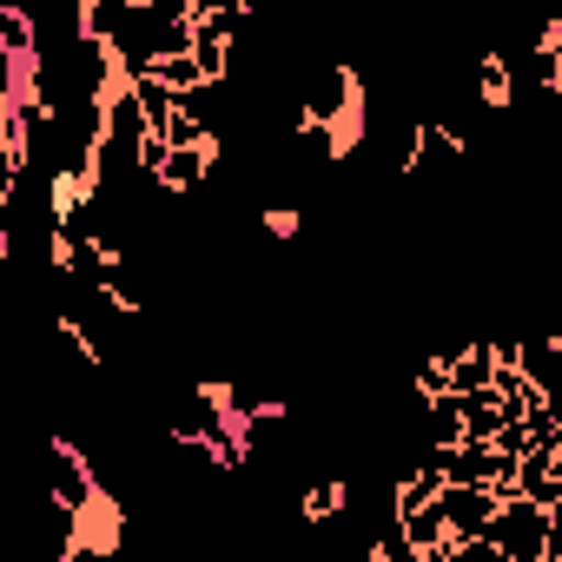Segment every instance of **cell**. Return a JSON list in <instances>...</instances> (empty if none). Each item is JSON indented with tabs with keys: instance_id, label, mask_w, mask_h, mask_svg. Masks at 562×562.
Masks as SVG:
<instances>
[{
	"instance_id": "cell-1",
	"label": "cell",
	"mask_w": 562,
	"mask_h": 562,
	"mask_svg": "<svg viewBox=\"0 0 562 562\" xmlns=\"http://www.w3.org/2000/svg\"><path fill=\"white\" fill-rule=\"evenodd\" d=\"M437 516H443L450 542H476L490 529V516H496V490H457V483H443L437 490Z\"/></svg>"
},
{
	"instance_id": "cell-2",
	"label": "cell",
	"mask_w": 562,
	"mask_h": 562,
	"mask_svg": "<svg viewBox=\"0 0 562 562\" xmlns=\"http://www.w3.org/2000/svg\"><path fill=\"white\" fill-rule=\"evenodd\" d=\"M397 529H404V542H411L417 555H430V549H443V542H450V536H443V516H437V503H430V509H411Z\"/></svg>"
},
{
	"instance_id": "cell-3",
	"label": "cell",
	"mask_w": 562,
	"mask_h": 562,
	"mask_svg": "<svg viewBox=\"0 0 562 562\" xmlns=\"http://www.w3.org/2000/svg\"><path fill=\"white\" fill-rule=\"evenodd\" d=\"M21 172H27V166L14 159V146H8V139H0V205H8V199H14V186H21Z\"/></svg>"
},
{
	"instance_id": "cell-4",
	"label": "cell",
	"mask_w": 562,
	"mask_h": 562,
	"mask_svg": "<svg viewBox=\"0 0 562 562\" xmlns=\"http://www.w3.org/2000/svg\"><path fill=\"white\" fill-rule=\"evenodd\" d=\"M490 562H509V555H490Z\"/></svg>"
}]
</instances>
